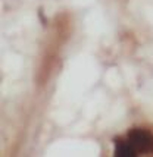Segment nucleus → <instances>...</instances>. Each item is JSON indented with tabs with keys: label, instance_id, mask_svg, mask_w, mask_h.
<instances>
[{
	"label": "nucleus",
	"instance_id": "f257e3e1",
	"mask_svg": "<svg viewBox=\"0 0 153 157\" xmlns=\"http://www.w3.org/2000/svg\"><path fill=\"white\" fill-rule=\"evenodd\" d=\"M127 138L137 153H146V151L153 150V137L149 131L139 129V128L130 129Z\"/></svg>",
	"mask_w": 153,
	"mask_h": 157
},
{
	"label": "nucleus",
	"instance_id": "f03ea898",
	"mask_svg": "<svg viewBox=\"0 0 153 157\" xmlns=\"http://www.w3.org/2000/svg\"><path fill=\"white\" fill-rule=\"evenodd\" d=\"M115 156L116 157H134L137 156L135 148L131 145V143L128 141V138L124 140L121 137L115 138Z\"/></svg>",
	"mask_w": 153,
	"mask_h": 157
}]
</instances>
